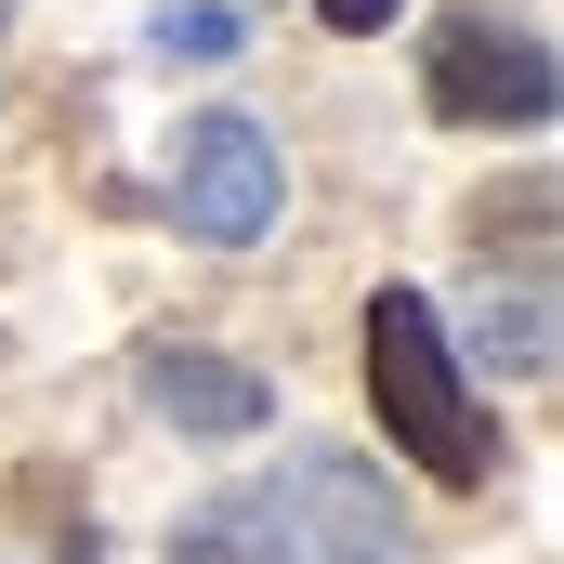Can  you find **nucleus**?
Instances as JSON below:
<instances>
[{
  "label": "nucleus",
  "instance_id": "10",
  "mask_svg": "<svg viewBox=\"0 0 564 564\" xmlns=\"http://www.w3.org/2000/svg\"><path fill=\"white\" fill-rule=\"evenodd\" d=\"M0 26H13V0H0Z\"/></svg>",
  "mask_w": 564,
  "mask_h": 564
},
{
  "label": "nucleus",
  "instance_id": "1",
  "mask_svg": "<svg viewBox=\"0 0 564 564\" xmlns=\"http://www.w3.org/2000/svg\"><path fill=\"white\" fill-rule=\"evenodd\" d=\"M368 408H381V433L421 459L433 486H486L499 473V421L473 408L459 341H446V315H433L421 289H381L368 302Z\"/></svg>",
  "mask_w": 564,
  "mask_h": 564
},
{
  "label": "nucleus",
  "instance_id": "8",
  "mask_svg": "<svg viewBox=\"0 0 564 564\" xmlns=\"http://www.w3.org/2000/svg\"><path fill=\"white\" fill-rule=\"evenodd\" d=\"M237 40H250V26H237V13H224V0H171V13H158V26H144V53H171V66H224V53H237Z\"/></svg>",
  "mask_w": 564,
  "mask_h": 564
},
{
  "label": "nucleus",
  "instance_id": "6",
  "mask_svg": "<svg viewBox=\"0 0 564 564\" xmlns=\"http://www.w3.org/2000/svg\"><path fill=\"white\" fill-rule=\"evenodd\" d=\"M171 564H289L276 512H263V486H250V499H210V512L171 539Z\"/></svg>",
  "mask_w": 564,
  "mask_h": 564
},
{
  "label": "nucleus",
  "instance_id": "4",
  "mask_svg": "<svg viewBox=\"0 0 564 564\" xmlns=\"http://www.w3.org/2000/svg\"><path fill=\"white\" fill-rule=\"evenodd\" d=\"M276 184H289L276 144H263V119H237V106H210V119L171 132V224L210 237V250H250L276 224Z\"/></svg>",
  "mask_w": 564,
  "mask_h": 564
},
{
  "label": "nucleus",
  "instance_id": "9",
  "mask_svg": "<svg viewBox=\"0 0 564 564\" xmlns=\"http://www.w3.org/2000/svg\"><path fill=\"white\" fill-rule=\"evenodd\" d=\"M315 13H328V26H341V40H368V26H394V13H408V0H315Z\"/></svg>",
  "mask_w": 564,
  "mask_h": 564
},
{
  "label": "nucleus",
  "instance_id": "2",
  "mask_svg": "<svg viewBox=\"0 0 564 564\" xmlns=\"http://www.w3.org/2000/svg\"><path fill=\"white\" fill-rule=\"evenodd\" d=\"M421 79H433V119H459V132H539V119L564 106V79H552V40H539V26H499L486 0L433 13V53H421Z\"/></svg>",
  "mask_w": 564,
  "mask_h": 564
},
{
  "label": "nucleus",
  "instance_id": "3",
  "mask_svg": "<svg viewBox=\"0 0 564 564\" xmlns=\"http://www.w3.org/2000/svg\"><path fill=\"white\" fill-rule=\"evenodd\" d=\"M263 512H276L289 564H408V512H394V486L355 446H302L263 486Z\"/></svg>",
  "mask_w": 564,
  "mask_h": 564
},
{
  "label": "nucleus",
  "instance_id": "7",
  "mask_svg": "<svg viewBox=\"0 0 564 564\" xmlns=\"http://www.w3.org/2000/svg\"><path fill=\"white\" fill-rule=\"evenodd\" d=\"M473 355L486 368H512V381H552V289H486V315H473Z\"/></svg>",
  "mask_w": 564,
  "mask_h": 564
},
{
  "label": "nucleus",
  "instance_id": "5",
  "mask_svg": "<svg viewBox=\"0 0 564 564\" xmlns=\"http://www.w3.org/2000/svg\"><path fill=\"white\" fill-rule=\"evenodd\" d=\"M144 408L171 433H197V446H237V433L276 421L263 368H237V355H210V341H158V355H144Z\"/></svg>",
  "mask_w": 564,
  "mask_h": 564
}]
</instances>
